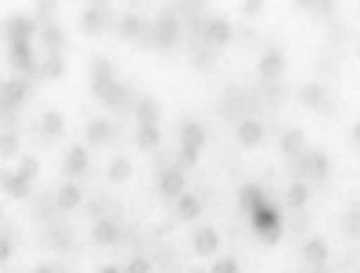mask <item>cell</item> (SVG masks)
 I'll return each mask as SVG.
<instances>
[{
	"instance_id": "1",
	"label": "cell",
	"mask_w": 360,
	"mask_h": 273,
	"mask_svg": "<svg viewBox=\"0 0 360 273\" xmlns=\"http://www.w3.org/2000/svg\"><path fill=\"white\" fill-rule=\"evenodd\" d=\"M144 40L152 44V47H159V51L176 47V44H180V18H176L173 11H162V15L152 22V29H148Z\"/></svg>"
},
{
	"instance_id": "2",
	"label": "cell",
	"mask_w": 360,
	"mask_h": 273,
	"mask_svg": "<svg viewBox=\"0 0 360 273\" xmlns=\"http://www.w3.org/2000/svg\"><path fill=\"white\" fill-rule=\"evenodd\" d=\"M94 98H98L105 108H115V112H130V108L137 105L134 90H130L127 83H119V79H112V83H105V86H94Z\"/></svg>"
},
{
	"instance_id": "3",
	"label": "cell",
	"mask_w": 360,
	"mask_h": 273,
	"mask_svg": "<svg viewBox=\"0 0 360 273\" xmlns=\"http://www.w3.org/2000/svg\"><path fill=\"white\" fill-rule=\"evenodd\" d=\"M249 220H252V230H256L263 241H278V237L285 234V227H281V212L274 208V201L263 205V208H256V212H249Z\"/></svg>"
},
{
	"instance_id": "4",
	"label": "cell",
	"mask_w": 360,
	"mask_h": 273,
	"mask_svg": "<svg viewBox=\"0 0 360 273\" xmlns=\"http://www.w3.org/2000/svg\"><path fill=\"white\" fill-rule=\"evenodd\" d=\"M8 65L18 72V76H40V65H37V54H33V40H18V44H8Z\"/></svg>"
},
{
	"instance_id": "5",
	"label": "cell",
	"mask_w": 360,
	"mask_h": 273,
	"mask_svg": "<svg viewBox=\"0 0 360 273\" xmlns=\"http://www.w3.org/2000/svg\"><path fill=\"white\" fill-rule=\"evenodd\" d=\"M29 90H33V79H29V76H11V79H4V86H0V105H4V115H15V108L25 105Z\"/></svg>"
},
{
	"instance_id": "6",
	"label": "cell",
	"mask_w": 360,
	"mask_h": 273,
	"mask_svg": "<svg viewBox=\"0 0 360 273\" xmlns=\"http://www.w3.org/2000/svg\"><path fill=\"white\" fill-rule=\"evenodd\" d=\"M292 169H295L299 180H307V184H310V180H328V173H332V162H328L324 151H314V147H310Z\"/></svg>"
},
{
	"instance_id": "7",
	"label": "cell",
	"mask_w": 360,
	"mask_h": 273,
	"mask_svg": "<svg viewBox=\"0 0 360 273\" xmlns=\"http://www.w3.org/2000/svg\"><path fill=\"white\" fill-rule=\"evenodd\" d=\"M119 18L112 15V8L108 4H90V8H83V15H79V29L86 36H98V33H105L108 25H115Z\"/></svg>"
},
{
	"instance_id": "8",
	"label": "cell",
	"mask_w": 360,
	"mask_h": 273,
	"mask_svg": "<svg viewBox=\"0 0 360 273\" xmlns=\"http://www.w3.org/2000/svg\"><path fill=\"white\" fill-rule=\"evenodd\" d=\"M40 29H44V25H40L37 15H8L4 36H8V44H18V40H33Z\"/></svg>"
},
{
	"instance_id": "9",
	"label": "cell",
	"mask_w": 360,
	"mask_h": 273,
	"mask_svg": "<svg viewBox=\"0 0 360 273\" xmlns=\"http://www.w3.org/2000/svg\"><path fill=\"white\" fill-rule=\"evenodd\" d=\"M256 72H259V79H266V83L281 79V72H285V51H281V47H266V51L259 54V62H256Z\"/></svg>"
},
{
	"instance_id": "10",
	"label": "cell",
	"mask_w": 360,
	"mask_h": 273,
	"mask_svg": "<svg viewBox=\"0 0 360 273\" xmlns=\"http://www.w3.org/2000/svg\"><path fill=\"white\" fill-rule=\"evenodd\" d=\"M159 194L166 201H176L180 194H188V180H184V169L169 166L166 173H159Z\"/></svg>"
},
{
	"instance_id": "11",
	"label": "cell",
	"mask_w": 360,
	"mask_h": 273,
	"mask_svg": "<svg viewBox=\"0 0 360 273\" xmlns=\"http://www.w3.org/2000/svg\"><path fill=\"white\" fill-rule=\"evenodd\" d=\"M205 47H227L234 40V25L227 18H205V33H202Z\"/></svg>"
},
{
	"instance_id": "12",
	"label": "cell",
	"mask_w": 360,
	"mask_h": 273,
	"mask_svg": "<svg viewBox=\"0 0 360 273\" xmlns=\"http://www.w3.org/2000/svg\"><path fill=\"white\" fill-rule=\"evenodd\" d=\"M115 33L123 36V40H144V36H148V22H144L141 15L127 11V15H119V22H115Z\"/></svg>"
},
{
	"instance_id": "13",
	"label": "cell",
	"mask_w": 360,
	"mask_h": 273,
	"mask_svg": "<svg viewBox=\"0 0 360 273\" xmlns=\"http://www.w3.org/2000/svg\"><path fill=\"white\" fill-rule=\"evenodd\" d=\"M191 248H195V255H217L220 252V234L213 230V227H198L195 230V237H191Z\"/></svg>"
},
{
	"instance_id": "14",
	"label": "cell",
	"mask_w": 360,
	"mask_h": 273,
	"mask_svg": "<svg viewBox=\"0 0 360 273\" xmlns=\"http://www.w3.org/2000/svg\"><path fill=\"white\" fill-rule=\"evenodd\" d=\"M79 205H83V187L76 184V180H69L65 187H58V194H54V208L58 212H72Z\"/></svg>"
},
{
	"instance_id": "15",
	"label": "cell",
	"mask_w": 360,
	"mask_h": 273,
	"mask_svg": "<svg viewBox=\"0 0 360 273\" xmlns=\"http://www.w3.org/2000/svg\"><path fill=\"white\" fill-rule=\"evenodd\" d=\"M307 137H303V130H288L285 137H281V155L288 159V162H299V159H303L307 155Z\"/></svg>"
},
{
	"instance_id": "16",
	"label": "cell",
	"mask_w": 360,
	"mask_h": 273,
	"mask_svg": "<svg viewBox=\"0 0 360 273\" xmlns=\"http://www.w3.org/2000/svg\"><path fill=\"white\" fill-rule=\"evenodd\" d=\"M238 205H242L245 212H256V208L270 205V194L259 184H242V191H238Z\"/></svg>"
},
{
	"instance_id": "17",
	"label": "cell",
	"mask_w": 360,
	"mask_h": 273,
	"mask_svg": "<svg viewBox=\"0 0 360 273\" xmlns=\"http://www.w3.org/2000/svg\"><path fill=\"white\" fill-rule=\"evenodd\" d=\"M263 123L259 119H242V123H238V144L242 147H259L263 144Z\"/></svg>"
},
{
	"instance_id": "18",
	"label": "cell",
	"mask_w": 360,
	"mask_h": 273,
	"mask_svg": "<svg viewBox=\"0 0 360 273\" xmlns=\"http://www.w3.org/2000/svg\"><path fill=\"white\" fill-rule=\"evenodd\" d=\"M90 237H94V245L112 248L115 241H119V223H115V220H108V216H101V220L94 223V230H90Z\"/></svg>"
},
{
	"instance_id": "19",
	"label": "cell",
	"mask_w": 360,
	"mask_h": 273,
	"mask_svg": "<svg viewBox=\"0 0 360 273\" xmlns=\"http://www.w3.org/2000/svg\"><path fill=\"white\" fill-rule=\"evenodd\" d=\"M198 216H202V198L191 194V191L180 194V198H176V220H180V223H195Z\"/></svg>"
},
{
	"instance_id": "20",
	"label": "cell",
	"mask_w": 360,
	"mask_h": 273,
	"mask_svg": "<svg viewBox=\"0 0 360 273\" xmlns=\"http://www.w3.org/2000/svg\"><path fill=\"white\" fill-rule=\"evenodd\" d=\"M299 98H303V105H310V108L324 112V108H328V86H324V83H317V79H310V83H303Z\"/></svg>"
},
{
	"instance_id": "21",
	"label": "cell",
	"mask_w": 360,
	"mask_h": 273,
	"mask_svg": "<svg viewBox=\"0 0 360 273\" xmlns=\"http://www.w3.org/2000/svg\"><path fill=\"white\" fill-rule=\"evenodd\" d=\"M40 44L47 47V54H62V51H65V33H62V25H58V22H44Z\"/></svg>"
},
{
	"instance_id": "22",
	"label": "cell",
	"mask_w": 360,
	"mask_h": 273,
	"mask_svg": "<svg viewBox=\"0 0 360 273\" xmlns=\"http://www.w3.org/2000/svg\"><path fill=\"white\" fill-rule=\"evenodd\" d=\"M205 126L202 123H195V119H184V123H180V144H184V147H205Z\"/></svg>"
},
{
	"instance_id": "23",
	"label": "cell",
	"mask_w": 360,
	"mask_h": 273,
	"mask_svg": "<svg viewBox=\"0 0 360 273\" xmlns=\"http://www.w3.org/2000/svg\"><path fill=\"white\" fill-rule=\"evenodd\" d=\"M134 144L141 151H155L162 144V133H159V123H137V133H134Z\"/></svg>"
},
{
	"instance_id": "24",
	"label": "cell",
	"mask_w": 360,
	"mask_h": 273,
	"mask_svg": "<svg viewBox=\"0 0 360 273\" xmlns=\"http://www.w3.org/2000/svg\"><path fill=\"white\" fill-rule=\"evenodd\" d=\"M4 194L15 198V201L29 198V194H33V180H25L22 173H4Z\"/></svg>"
},
{
	"instance_id": "25",
	"label": "cell",
	"mask_w": 360,
	"mask_h": 273,
	"mask_svg": "<svg viewBox=\"0 0 360 273\" xmlns=\"http://www.w3.org/2000/svg\"><path fill=\"white\" fill-rule=\"evenodd\" d=\"M86 166H90V151L86 147H69V155H65V176L69 180H76V176H83L86 173Z\"/></svg>"
},
{
	"instance_id": "26",
	"label": "cell",
	"mask_w": 360,
	"mask_h": 273,
	"mask_svg": "<svg viewBox=\"0 0 360 273\" xmlns=\"http://www.w3.org/2000/svg\"><path fill=\"white\" fill-rule=\"evenodd\" d=\"M303 259H307L310 269H321L328 262V241L324 237H310L307 245H303Z\"/></svg>"
},
{
	"instance_id": "27",
	"label": "cell",
	"mask_w": 360,
	"mask_h": 273,
	"mask_svg": "<svg viewBox=\"0 0 360 273\" xmlns=\"http://www.w3.org/2000/svg\"><path fill=\"white\" fill-rule=\"evenodd\" d=\"M40 133H44V140H58V137L65 133V115L58 112V108L44 112V119H40Z\"/></svg>"
},
{
	"instance_id": "28",
	"label": "cell",
	"mask_w": 360,
	"mask_h": 273,
	"mask_svg": "<svg viewBox=\"0 0 360 273\" xmlns=\"http://www.w3.org/2000/svg\"><path fill=\"white\" fill-rule=\"evenodd\" d=\"M285 205L288 208H307L310 205V184L307 180H292V184L285 187Z\"/></svg>"
},
{
	"instance_id": "29",
	"label": "cell",
	"mask_w": 360,
	"mask_h": 273,
	"mask_svg": "<svg viewBox=\"0 0 360 273\" xmlns=\"http://www.w3.org/2000/svg\"><path fill=\"white\" fill-rule=\"evenodd\" d=\"M115 137V126L108 123V119H90L86 123V140L90 144H108Z\"/></svg>"
},
{
	"instance_id": "30",
	"label": "cell",
	"mask_w": 360,
	"mask_h": 273,
	"mask_svg": "<svg viewBox=\"0 0 360 273\" xmlns=\"http://www.w3.org/2000/svg\"><path fill=\"white\" fill-rule=\"evenodd\" d=\"M112 79H115L112 62H108V58H94V62H90V90L105 86V83H112Z\"/></svg>"
},
{
	"instance_id": "31",
	"label": "cell",
	"mask_w": 360,
	"mask_h": 273,
	"mask_svg": "<svg viewBox=\"0 0 360 273\" xmlns=\"http://www.w3.org/2000/svg\"><path fill=\"white\" fill-rule=\"evenodd\" d=\"M65 76V58L62 54H47L44 58V65H40V79H62Z\"/></svg>"
},
{
	"instance_id": "32",
	"label": "cell",
	"mask_w": 360,
	"mask_h": 273,
	"mask_svg": "<svg viewBox=\"0 0 360 273\" xmlns=\"http://www.w3.org/2000/svg\"><path fill=\"white\" fill-rule=\"evenodd\" d=\"M134 115H137V123H159V101L155 98H137Z\"/></svg>"
},
{
	"instance_id": "33",
	"label": "cell",
	"mask_w": 360,
	"mask_h": 273,
	"mask_svg": "<svg viewBox=\"0 0 360 273\" xmlns=\"http://www.w3.org/2000/svg\"><path fill=\"white\" fill-rule=\"evenodd\" d=\"M130 173H134V166L127 159H115L108 166V184H123V180H130Z\"/></svg>"
},
{
	"instance_id": "34",
	"label": "cell",
	"mask_w": 360,
	"mask_h": 273,
	"mask_svg": "<svg viewBox=\"0 0 360 273\" xmlns=\"http://www.w3.org/2000/svg\"><path fill=\"white\" fill-rule=\"evenodd\" d=\"M198 155H202L198 147H180V155H176V162H173V166L188 173V169H195V166H198Z\"/></svg>"
},
{
	"instance_id": "35",
	"label": "cell",
	"mask_w": 360,
	"mask_h": 273,
	"mask_svg": "<svg viewBox=\"0 0 360 273\" xmlns=\"http://www.w3.org/2000/svg\"><path fill=\"white\" fill-rule=\"evenodd\" d=\"M0 155H4V159H18V133L15 130H4V137H0Z\"/></svg>"
},
{
	"instance_id": "36",
	"label": "cell",
	"mask_w": 360,
	"mask_h": 273,
	"mask_svg": "<svg viewBox=\"0 0 360 273\" xmlns=\"http://www.w3.org/2000/svg\"><path fill=\"white\" fill-rule=\"evenodd\" d=\"M51 241H54L58 248H69V245H72V230H69L65 223H54V227H51Z\"/></svg>"
},
{
	"instance_id": "37",
	"label": "cell",
	"mask_w": 360,
	"mask_h": 273,
	"mask_svg": "<svg viewBox=\"0 0 360 273\" xmlns=\"http://www.w3.org/2000/svg\"><path fill=\"white\" fill-rule=\"evenodd\" d=\"M15 173H22L25 180H37V176H40V162H37L33 155H22V159H18V169H15Z\"/></svg>"
},
{
	"instance_id": "38",
	"label": "cell",
	"mask_w": 360,
	"mask_h": 273,
	"mask_svg": "<svg viewBox=\"0 0 360 273\" xmlns=\"http://www.w3.org/2000/svg\"><path fill=\"white\" fill-rule=\"evenodd\" d=\"M209 273H242V266H238V259H234V255H220Z\"/></svg>"
},
{
	"instance_id": "39",
	"label": "cell",
	"mask_w": 360,
	"mask_h": 273,
	"mask_svg": "<svg viewBox=\"0 0 360 273\" xmlns=\"http://www.w3.org/2000/svg\"><path fill=\"white\" fill-rule=\"evenodd\" d=\"M295 4L303 8V11H317V15H328V11H332V4H335V0H295Z\"/></svg>"
},
{
	"instance_id": "40",
	"label": "cell",
	"mask_w": 360,
	"mask_h": 273,
	"mask_svg": "<svg viewBox=\"0 0 360 273\" xmlns=\"http://www.w3.org/2000/svg\"><path fill=\"white\" fill-rule=\"evenodd\" d=\"M15 255V237H11V230H4V237H0V259H11Z\"/></svg>"
},
{
	"instance_id": "41",
	"label": "cell",
	"mask_w": 360,
	"mask_h": 273,
	"mask_svg": "<svg viewBox=\"0 0 360 273\" xmlns=\"http://www.w3.org/2000/svg\"><path fill=\"white\" fill-rule=\"evenodd\" d=\"M127 273H152V262H148L144 255H134V259L127 262Z\"/></svg>"
},
{
	"instance_id": "42",
	"label": "cell",
	"mask_w": 360,
	"mask_h": 273,
	"mask_svg": "<svg viewBox=\"0 0 360 273\" xmlns=\"http://www.w3.org/2000/svg\"><path fill=\"white\" fill-rule=\"evenodd\" d=\"M191 65L195 69H209V65H213V51H195L191 54Z\"/></svg>"
},
{
	"instance_id": "43",
	"label": "cell",
	"mask_w": 360,
	"mask_h": 273,
	"mask_svg": "<svg viewBox=\"0 0 360 273\" xmlns=\"http://www.w3.org/2000/svg\"><path fill=\"white\" fill-rule=\"evenodd\" d=\"M58 8V0H37V18H51Z\"/></svg>"
},
{
	"instance_id": "44",
	"label": "cell",
	"mask_w": 360,
	"mask_h": 273,
	"mask_svg": "<svg viewBox=\"0 0 360 273\" xmlns=\"http://www.w3.org/2000/svg\"><path fill=\"white\" fill-rule=\"evenodd\" d=\"M263 4H266V0H242V15H249V18H252V15H259V11H263Z\"/></svg>"
},
{
	"instance_id": "45",
	"label": "cell",
	"mask_w": 360,
	"mask_h": 273,
	"mask_svg": "<svg viewBox=\"0 0 360 273\" xmlns=\"http://www.w3.org/2000/svg\"><path fill=\"white\" fill-rule=\"evenodd\" d=\"M98 273H127V269H115V266H101Z\"/></svg>"
},
{
	"instance_id": "46",
	"label": "cell",
	"mask_w": 360,
	"mask_h": 273,
	"mask_svg": "<svg viewBox=\"0 0 360 273\" xmlns=\"http://www.w3.org/2000/svg\"><path fill=\"white\" fill-rule=\"evenodd\" d=\"M353 144H356V147H360V123H356V126H353Z\"/></svg>"
},
{
	"instance_id": "47",
	"label": "cell",
	"mask_w": 360,
	"mask_h": 273,
	"mask_svg": "<svg viewBox=\"0 0 360 273\" xmlns=\"http://www.w3.org/2000/svg\"><path fill=\"white\" fill-rule=\"evenodd\" d=\"M33 273H54V269H51V266H40V269H33Z\"/></svg>"
},
{
	"instance_id": "48",
	"label": "cell",
	"mask_w": 360,
	"mask_h": 273,
	"mask_svg": "<svg viewBox=\"0 0 360 273\" xmlns=\"http://www.w3.org/2000/svg\"><path fill=\"white\" fill-rule=\"evenodd\" d=\"M90 4H108V0H90Z\"/></svg>"
},
{
	"instance_id": "49",
	"label": "cell",
	"mask_w": 360,
	"mask_h": 273,
	"mask_svg": "<svg viewBox=\"0 0 360 273\" xmlns=\"http://www.w3.org/2000/svg\"><path fill=\"white\" fill-rule=\"evenodd\" d=\"M191 273H209V269H191Z\"/></svg>"
},
{
	"instance_id": "50",
	"label": "cell",
	"mask_w": 360,
	"mask_h": 273,
	"mask_svg": "<svg viewBox=\"0 0 360 273\" xmlns=\"http://www.w3.org/2000/svg\"><path fill=\"white\" fill-rule=\"evenodd\" d=\"M195 4H209V0H195Z\"/></svg>"
},
{
	"instance_id": "51",
	"label": "cell",
	"mask_w": 360,
	"mask_h": 273,
	"mask_svg": "<svg viewBox=\"0 0 360 273\" xmlns=\"http://www.w3.org/2000/svg\"><path fill=\"white\" fill-rule=\"evenodd\" d=\"M356 51H360V40H356Z\"/></svg>"
}]
</instances>
